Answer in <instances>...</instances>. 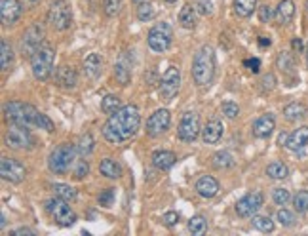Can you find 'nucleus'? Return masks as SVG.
<instances>
[{"instance_id":"obj_38","label":"nucleus","mask_w":308,"mask_h":236,"mask_svg":"<svg viewBox=\"0 0 308 236\" xmlns=\"http://www.w3.org/2000/svg\"><path fill=\"white\" fill-rule=\"evenodd\" d=\"M293 206H295V212L299 214H307L308 212V191H299L293 196Z\"/></svg>"},{"instance_id":"obj_30","label":"nucleus","mask_w":308,"mask_h":236,"mask_svg":"<svg viewBox=\"0 0 308 236\" xmlns=\"http://www.w3.org/2000/svg\"><path fill=\"white\" fill-rule=\"evenodd\" d=\"M266 175L272 177V179H286L287 175H289V170H287V166L284 162L274 160L266 166Z\"/></svg>"},{"instance_id":"obj_47","label":"nucleus","mask_w":308,"mask_h":236,"mask_svg":"<svg viewBox=\"0 0 308 236\" xmlns=\"http://www.w3.org/2000/svg\"><path fill=\"white\" fill-rule=\"evenodd\" d=\"M259 17H261V21L263 23H268L272 17H276V11L272 10L268 4H265V6H261V8H259Z\"/></svg>"},{"instance_id":"obj_42","label":"nucleus","mask_w":308,"mask_h":236,"mask_svg":"<svg viewBox=\"0 0 308 236\" xmlns=\"http://www.w3.org/2000/svg\"><path fill=\"white\" fill-rule=\"evenodd\" d=\"M276 219L280 221V225L282 227H293L295 225V221H297V219H295V214H293V212H289V210H286V208L278 212Z\"/></svg>"},{"instance_id":"obj_7","label":"nucleus","mask_w":308,"mask_h":236,"mask_svg":"<svg viewBox=\"0 0 308 236\" xmlns=\"http://www.w3.org/2000/svg\"><path fill=\"white\" fill-rule=\"evenodd\" d=\"M46 210L52 215V219L61 227H71L76 223V214L71 210V206H67V200L55 196L46 202Z\"/></svg>"},{"instance_id":"obj_9","label":"nucleus","mask_w":308,"mask_h":236,"mask_svg":"<svg viewBox=\"0 0 308 236\" xmlns=\"http://www.w3.org/2000/svg\"><path fill=\"white\" fill-rule=\"evenodd\" d=\"M149 48L152 52H166L173 40V31L168 23H156L149 31Z\"/></svg>"},{"instance_id":"obj_13","label":"nucleus","mask_w":308,"mask_h":236,"mask_svg":"<svg viewBox=\"0 0 308 236\" xmlns=\"http://www.w3.org/2000/svg\"><path fill=\"white\" fill-rule=\"evenodd\" d=\"M0 175L4 181L10 183H21L27 175V170L19 160L15 158H8V156H2L0 160Z\"/></svg>"},{"instance_id":"obj_21","label":"nucleus","mask_w":308,"mask_h":236,"mask_svg":"<svg viewBox=\"0 0 308 236\" xmlns=\"http://www.w3.org/2000/svg\"><path fill=\"white\" fill-rule=\"evenodd\" d=\"M308 143V126H303V128H297L293 133H289L287 137L286 147L293 152H299V150L305 149V145Z\"/></svg>"},{"instance_id":"obj_37","label":"nucleus","mask_w":308,"mask_h":236,"mask_svg":"<svg viewBox=\"0 0 308 236\" xmlns=\"http://www.w3.org/2000/svg\"><path fill=\"white\" fill-rule=\"evenodd\" d=\"M253 227L261 233H272L274 231V221L270 217H266V215H257V217H253Z\"/></svg>"},{"instance_id":"obj_3","label":"nucleus","mask_w":308,"mask_h":236,"mask_svg":"<svg viewBox=\"0 0 308 236\" xmlns=\"http://www.w3.org/2000/svg\"><path fill=\"white\" fill-rule=\"evenodd\" d=\"M215 76V54L209 46H202L192 61V78L198 86H209Z\"/></svg>"},{"instance_id":"obj_58","label":"nucleus","mask_w":308,"mask_h":236,"mask_svg":"<svg viewBox=\"0 0 308 236\" xmlns=\"http://www.w3.org/2000/svg\"><path fill=\"white\" fill-rule=\"evenodd\" d=\"M307 59H308V46H307Z\"/></svg>"},{"instance_id":"obj_6","label":"nucleus","mask_w":308,"mask_h":236,"mask_svg":"<svg viewBox=\"0 0 308 236\" xmlns=\"http://www.w3.org/2000/svg\"><path fill=\"white\" fill-rule=\"evenodd\" d=\"M48 23L57 31H65L73 23V11L67 0H53L48 10Z\"/></svg>"},{"instance_id":"obj_31","label":"nucleus","mask_w":308,"mask_h":236,"mask_svg":"<svg viewBox=\"0 0 308 236\" xmlns=\"http://www.w3.org/2000/svg\"><path fill=\"white\" fill-rule=\"evenodd\" d=\"M276 65L280 71H284V73H293V69H295V59H293V55L289 54V52H280L276 59Z\"/></svg>"},{"instance_id":"obj_36","label":"nucleus","mask_w":308,"mask_h":236,"mask_svg":"<svg viewBox=\"0 0 308 236\" xmlns=\"http://www.w3.org/2000/svg\"><path fill=\"white\" fill-rule=\"evenodd\" d=\"M76 149H78V152H80L82 156L92 154V150H94V137H92V133H84V135H80V139H78V143H76Z\"/></svg>"},{"instance_id":"obj_53","label":"nucleus","mask_w":308,"mask_h":236,"mask_svg":"<svg viewBox=\"0 0 308 236\" xmlns=\"http://www.w3.org/2000/svg\"><path fill=\"white\" fill-rule=\"evenodd\" d=\"M259 44H261V46H270V38H266V36H261V38H259Z\"/></svg>"},{"instance_id":"obj_12","label":"nucleus","mask_w":308,"mask_h":236,"mask_svg":"<svg viewBox=\"0 0 308 236\" xmlns=\"http://www.w3.org/2000/svg\"><path fill=\"white\" fill-rule=\"evenodd\" d=\"M263 204H265V196H263V193L253 191V193L245 194L244 198H240V200L236 202V214L240 215V217H253V215L263 208Z\"/></svg>"},{"instance_id":"obj_45","label":"nucleus","mask_w":308,"mask_h":236,"mask_svg":"<svg viewBox=\"0 0 308 236\" xmlns=\"http://www.w3.org/2000/svg\"><path fill=\"white\" fill-rule=\"evenodd\" d=\"M75 177L76 179H82L84 175H88V172H90V164L86 160H76V166H75Z\"/></svg>"},{"instance_id":"obj_57","label":"nucleus","mask_w":308,"mask_h":236,"mask_svg":"<svg viewBox=\"0 0 308 236\" xmlns=\"http://www.w3.org/2000/svg\"><path fill=\"white\" fill-rule=\"evenodd\" d=\"M166 2H168V4H173V2H177V0H166Z\"/></svg>"},{"instance_id":"obj_8","label":"nucleus","mask_w":308,"mask_h":236,"mask_svg":"<svg viewBox=\"0 0 308 236\" xmlns=\"http://www.w3.org/2000/svg\"><path fill=\"white\" fill-rule=\"evenodd\" d=\"M6 145L10 149L15 150H29L34 145V137H32L29 126L23 124H11L8 131H6Z\"/></svg>"},{"instance_id":"obj_24","label":"nucleus","mask_w":308,"mask_h":236,"mask_svg":"<svg viewBox=\"0 0 308 236\" xmlns=\"http://www.w3.org/2000/svg\"><path fill=\"white\" fill-rule=\"evenodd\" d=\"M84 71L92 80L99 78V76H101V71H103V59L97 54H90L84 59Z\"/></svg>"},{"instance_id":"obj_43","label":"nucleus","mask_w":308,"mask_h":236,"mask_svg":"<svg viewBox=\"0 0 308 236\" xmlns=\"http://www.w3.org/2000/svg\"><path fill=\"white\" fill-rule=\"evenodd\" d=\"M272 198H274V202L278 206H286L289 200H291V193L287 191V189H282V187H278L274 189V193H272Z\"/></svg>"},{"instance_id":"obj_26","label":"nucleus","mask_w":308,"mask_h":236,"mask_svg":"<svg viewBox=\"0 0 308 236\" xmlns=\"http://www.w3.org/2000/svg\"><path fill=\"white\" fill-rule=\"evenodd\" d=\"M305 115H307V107H305L303 103H299V101H293V103L286 105V109H284V117H286V120H289V122H297V120H301Z\"/></svg>"},{"instance_id":"obj_23","label":"nucleus","mask_w":308,"mask_h":236,"mask_svg":"<svg viewBox=\"0 0 308 236\" xmlns=\"http://www.w3.org/2000/svg\"><path fill=\"white\" fill-rule=\"evenodd\" d=\"M175 154L171 152V150H156L154 154H152V166L154 168H158L162 172H166V170H170L171 166L175 164Z\"/></svg>"},{"instance_id":"obj_2","label":"nucleus","mask_w":308,"mask_h":236,"mask_svg":"<svg viewBox=\"0 0 308 236\" xmlns=\"http://www.w3.org/2000/svg\"><path fill=\"white\" fill-rule=\"evenodd\" d=\"M4 115H6V120L11 124H23V126H29V128L34 126V128L46 129V131H55L52 120L29 103L10 101L4 107Z\"/></svg>"},{"instance_id":"obj_54","label":"nucleus","mask_w":308,"mask_h":236,"mask_svg":"<svg viewBox=\"0 0 308 236\" xmlns=\"http://www.w3.org/2000/svg\"><path fill=\"white\" fill-rule=\"evenodd\" d=\"M293 48H295V50H301V48H303V44H301V40H299V38H295V40H293Z\"/></svg>"},{"instance_id":"obj_20","label":"nucleus","mask_w":308,"mask_h":236,"mask_svg":"<svg viewBox=\"0 0 308 236\" xmlns=\"http://www.w3.org/2000/svg\"><path fill=\"white\" fill-rule=\"evenodd\" d=\"M223 124L217 120V118H213L209 120L207 124H205V128L202 129V139L204 143H207V145H213V143H217V141L223 137Z\"/></svg>"},{"instance_id":"obj_33","label":"nucleus","mask_w":308,"mask_h":236,"mask_svg":"<svg viewBox=\"0 0 308 236\" xmlns=\"http://www.w3.org/2000/svg\"><path fill=\"white\" fill-rule=\"evenodd\" d=\"M55 196H59V198H63V200H75L76 198V191L71 187V185H63V183H55L52 187Z\"/></svg>"},{"instance_id":"obj_50","label":"nucleus","mask_w":308,"mask_h":236,"mask_svg":"<svg viewBox=\"0 0 308 236\" xmlns=\"http://www.w3.org/2000/svg\"><path fill=\"white\" fill-rule=\"evenodd\" d=\"M36 233L32 231V229H27V227H21V229H17V231H13L11 236H34Z\"/></svg>"},{"instance_id":"obj_19","label":"nucleus","mask_w":308,"mask_h":236,"mask_svg":"<svg viewBox=\"0 0 308 236\" xmlns=\"http://www.w3.org/2000/svg\"><path fill=\"white\" fill-rule=\"evenodd\" d=\"M194 187H196V193L200 194L202 198H213L219 193V183L215 181L211 175H202Z\"/></svg>"},{"instance_id":"obj_15","label":"nucleus","mask_w":308,"mask_h":236,"mask_svg":"<svg viewBox=\"0 0 308 236\" xmlns=\"http://www.w3.org/2000/svg\"><path fill=\"white\" fill-rule=\"evenodd\" d=\"M171 124V115L168 109H158L154 111L150 118L147 120V133L150 137H158L164 131H168Z\"/></svg>"},{"instance_id":"obj_5","label":"nucleus","mask_w":308,"mask_h":236,"mask_svg":"<svg viewBox=\"0 0 308 236\" xmlns=\"http://www.w3.org/2000/svg\"><path fill=\"white\" fill-rule=\"evenodd\" d=\"M53 61H55V50L52 46L44 44L31 57V69L36 80H48L53 75Z\"/></svg>"},{"instance_id":"obj_27","label":"nucleus","mask_w":308,"mask_h":236,"mask_svg":"<svg viewBox=\"0 0 308 236\" xmlns=\"http://www.w3.org/2000/svg\"><path fill=\"white\" fill-rule=\"evenodd\" d=\"M257 10V0H234V13L238 17H249Z\"/></svg>"},{"instance_id":"obj_35","label":"nucleus","mask_w":308,"mask_h":236,"mask_svg":"<svg viewBox=\"0 0 308 236\" xmlns=\"http://www.w3.org/2000/svg\"><path fill=\"white\" fill-rule=\"evenodd\" d=\"M211 160H213V166L219 168V170H223V168H230V166L234 164L232 154L226 152V150H223V152H215Z\"/></svg>"},{"instance_id":"obj_39","label":"nucleus","mask_w":308,"mask_h":236,"mask_svg":"<svg viewBox=\"0 0 308 236\" xmlns=\"http://www.w3.org/2000/svg\"><path fill=\"white\" fill-rule=\"evenodd\" d=\"M114 76H116V80L122 84V86H128L129 78H131V75H129V69L122 63V61L114 65Z\"/></svg>"},{"instance_id":"obj_51","label":"nucleus","mask_w":308,"mask_h":236,"mask_svg":"<svg viewBox=\"0 0 308 236\" xmlns=\"http://www.w3.org/2000/svg\"><path fill=\"white\" fill-rule=\"evenodd\" d=\"M245 65H247V67H249V69H251V71H253V73H259V67H261V61H259V59H247V61H245Z\"/></svg>"},{"instance_id":"obj_14","label":"nucleus","mask_w":308,"mask_h":236,"mask_svg":"<svg viewBox=\"0 0 308 236\" xmlns=\"http://www.w3.org/2000/svg\"><path fill=\"white\" fill-rule=\"evenodd\" d=\"M200 133V118L196 113L192 111H187L183 117H181L179 122V137L187 143H192V141L198 137Z\"/></svg>"},{"instance_id":"obj_1","label":"nucleus","mask_w":308,"mask_h":236,"mask_svg":"<svg viewBox=\"0 0 308 236\" xmlns=\"http://www.w3.org/2000/svg\"><path fill=\"white\" fill-rule=\"evenodd\" d=\"M141 126V115L135 105H126L114 115H110L103 126V137L112 145L124 143L131 139L139 131Z\"/></svg>"},{"instance_id":"obj_32","label":"nucleus","mask_w":308,"mask_h":236,"mask_svg":"<svg viewBox=\"0 0 308 236\" xmlns=\"http://www.w3.org/2000/svg\"><path fill=\"white\" fill-rule=\"evenodd\" d=\"M189 231L194 236H202L207 231V221L204 219L202 215H194L191 221H189Z\"/></svg>"},{"instance_id":"obj_41","label":"nucleus","mask_w":308,"mask_h":236,"mask_svg":"<svg viewBox=\"0 0 308 236\" xmlns=\"http://www.w3.org/2000/svg\"><path fill=\"white\" fill-rule=\"evenodd\" d=\"M154 17V8L150 6V4H147V2H143V4H139L137 8V19L143 23L150 21Z\"/></svg>"},{"instance_id":"obj_34","label":"nucleus","mask_w":308,"mask_h":236,"mask_svg":"<svg viewBox=\"0 0 308 236\" xmlns=\"http://www.w3.org/2000/svg\"><path fill=\"white\" fill-rule=\"evenodd\" d=\"M101 109H103V113L105 115H114L116 111H120L122 109V103H120V97L116 96H106L103 101H101Z\"/></svg>"},{"instance_id":"obj_55","label":"nucleus","mask_w":308,"mask_h":236,"mask_svg":"<svg viewBox=\"0 0 308 236\" xmlns=\"http://www.w3.org/2000/svg\"><path fill=\"white\" fill-rule=\"evenodd\" d=\"M287 137H289L287 133H282V135H280V145H284V143H287Z\"/></svg>"},{"instance_id":"obj_46","label":"nucleus","mask_w":308,"mask_h":236,"mask_svg":"<svg viewBox=\"0 0 308 236\" xmlns=\"http://www.w3.org/2000/svg\"><path fill=\"white\" fill-rule=\"evenodd\" d=\"M223 115L226 118H236L240 115V109L232 101H226V103H223Z\"/></svg>"},{"instance_id":"obj_48","label":"nucleus","mask_w":308,"mask_h":236,"mask_svg":"<svg viewBox=\"0 0 308 236\" xmlns=\"http://www.w3.org/2000/svg\"><path fill=\"white\" fill-rule=\"evenodd\" d=\"M177 221H179V214L177 212H168L164 215V225L166 227H173Z\"/></svg>"},{"instance_id":"obj_10","label":"nucleus","mask_w":308,"mask_h":236,"mask_svg":"<svg viewBox=\"0 0 308 236\" xmlns=\"http://www.w3.org/2000/svg\"><path fill=\"white\" fill-rule=\"evenodd\" d=\"M44 36H46V31H44V27L40 25V23H32L31 27L25 31V34H23L21 38V52L23 55H29V57H32V54L40 48V46H44Z\"/></svg>"},{"instance_id":"obj_17","label":"nucleus","mask_w":308,"mask_h":236,"mask_svg":"<svg viewBox=\"0 0 308 236\" xmlns=\"http://www.w3.org/2000/svg\"><path fill=\"white\" fill-rule=\"evenodd\" d=\"M276 128V118L274 115H263V117H259L253 122V135L259 137V139H266V137H270L272 135V131Z\"/></svg>"},{"instance_id":"obj_18","label":"nucleus","mask_w":308,"mask_h":236,"mask_svg":"<svg viewBox=\"0 0 308 236\" xmlns=\"http://www.w3.org/2000/svg\"><path fill=\"white\" fill-rule=\"evenodd\" d=\"M55 82L57 86L61 88H75L78 84V76L76 71L69 65H61L57 71H55Z\"/></svg>"},{"instance_id":"obj_25","label":"nucleus","mask_w":308,"mask_h":236,"mask_svg":"<svg viewBox=\"0 0 308 236\" xmlns=\"http://www.w3.org/2000/svg\"><path fill=\"white\" fill-rule=\"evenodd\" d=\"M99 172H101V175L108 177V179H118L122 175V168H120V164L116 160L105 158V160H101V164H99Z\"/></svg>"},{"instance_id":"obj_16","label":"nucleus","mask_w":308,"mask_h":236,"mask_svg":"<svg viewBox=\"0 0 308 236\" xmlns=\"http://www.w3.org/2000/svg\"><path fill=\"white\" fill-rule=\"evenodd\" d=\"M23 4L19 0H2L0 2V17L4 25H13L21 17Z\"/></svg>"},{"instance_id":"obj_52","label":"nucleus","mask_w":308,"mask_h":236,"mask_svg":"<svg viewBox=\"0 0 308 236\" xmlns=\"http://www.w3.org/2000/svg\"><path fill=\"white\" fill-rule=\"evenodd\" d=\"M38 2H40V0H21V4L25 8H34Z\"/></svg>"},{"instance_id":"obj_28","label":"nucleus","mask_w":308,"mask_h":236,"mask_svg":"<svg viewBox=\"0 0 308 236\" xmlns=\"http://www.w3.org/2000/svg\"><path fill=\"white\" fill-rule=\"evenodd\" d=\"M11 63H13V50L8 44V40L2 38V42H0V65H2V71H10Z\"/></svg>"},{"instance_id":"obj_29","label":"nucleus","mask_w":308,"mask_h":236,"mask_svg":"<svg viewBox=\"0 0 308 236\" xmlns=\"http://www.w3.org/2000/svg\"><path fill=\"white\" fill-rule=\"evenodd\" d=\"M179 23L185 29H194L196 27V13L191 4H185L179 11Z\"/></svg>"},{"instance_id":"obj_22","label":"nucleus","mask_w":308,"mask_h":236,"mask_svg":"<svg viewBox=\"0 0 308 236\" xmlns=\"http://www.w3.org/2000/svg\"><path fill=\"white\" fill-rule=\"evenodd\" d=\"M295 17V4L293 0H282L276 8V21L280 25H289Z\"/></svg>"},{"instance_id":"obj_49","label":"nucleus","mask_w":308,"mask_h":236,"mask_svg":"<svg viewBox=\"0 0 308 236\" xmlns=\"http://www.w3.org/2000/svg\"><path fill=\"white\" fill-rule=\"evenodd\" d=\"M274 86H276V76L266 75L265 78H263V88H265V90H272Z\"/></svg>"},{"instance_id":"obj_4","label":"nucleus","mask_w":308,"mask_h":236,"mask_svg":"<svg viewBox=\"0 0 308 236\" xmlns=\"http://www.w3.org/2000/svg\"><path fill=\"white\" fill-rule=\"evenodd\" d=\"M76 152L78 149L69 145V143H63L59 145L57 149L53 150L48 158V168L52 173H57V175H63V173H69L71 170H75L76 166Z\"/></svg>"},{"instance_id":"obj_59","label":"nucleus","mask_w":308,"mask_h":236,"mask_svg":"<svg viewBox=\"0 0 308 236\" xmlns=\"http://www.w3.org/2000/svg\"><path fill=\"white\" fill-rule=\"evenodd\" d=\"M307 11H308V2H307Z\"/></svg>"},{"instance_id":"obj_40","label":"nucleus","mask_w":308,"mask_h":236,"mask_svg":"<svg viewBox=\"0 0 308 236\" xmlns=\"http://www.w3.org/2000/svg\"><path fill=\"white\" fill-rule=\"evenodd\" d=\"M124 6V0H103V8L108 17H116Z\"/></svg>"},{"instance_id":"obj_56","label":"nucleus","mask_w":308,"mask_h":236,"mask_svg":"<svg viewBox=\"0 0 308 236\" xmlns=\"http://www.w3.org/2000/svg\"><path fill=\"white\" fill-rule=\"evenodd\" d=\"M133 2H135V4L139 6V4H143V2H147V0H133Z\"/></svg>"},{"instance_id":"obj_11","label":"nucleus","mask_w":308,"mask_h":236,"mask_svg":"<svg viewBox=\"0 0 308 236\" xmlns=\"http://www.w3.org/2000/svg\"><path fill=\"white\" fill-rule=\"evenodd\" d=\"M181 88V71L177 67H170L164 76H162V80H160V97L164 99V101H171L173 97L177 96V92H179Z\"/></svg>"},{"instance_id":"obj_44","label":"nucleus","mask_w":308,"mask_h":236,"mask_svg":"<svg viewBox=\"0 0 308 236\" xmlns=\"http://www.w3.org/2000/svg\"><path fill=\"white\" fill-rule=\"evenodd\" d=\"M97 202H99V206H103V208L112 206V202H114V189H106V191H103V193L97 196Z\"/></svg>"}]
</instances>
